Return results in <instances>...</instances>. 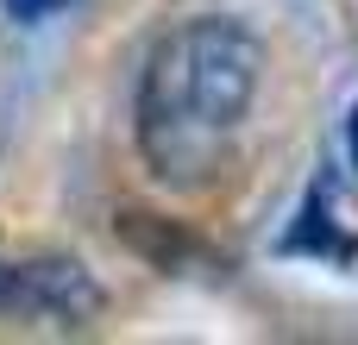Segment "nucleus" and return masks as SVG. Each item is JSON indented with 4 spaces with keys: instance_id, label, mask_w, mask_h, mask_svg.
I'll list each match as a JSON object with an SVG mask.
<instances>
[{
    "instance_id": "1",
    "label": "nucleus",
    "mask_w": 358,
    "mask_h": 345,
    "mask_svg": "<svg viewBox=\"0 0 358 345\" xmlns=\"http://www.w3.org/2000/svg\"><path fill=\"white\" fill-rule=\"evenodd\" d=\"M258 75H264V44L239 19L201 13L170 25L151 44L132 101L151 176L170 189H208L233 163V145L258 101Z\"/></svg>"
},
{
    "instance_id": "2",
    "label": "nucleus",
    "mask_w": 358,
    "mask_h": 345,
    "mask_svg": "<svg viewBox=\"0 0 358 345\" xmlns=\"http://www.w3.org/2000/svg\"><path fill=\"white\" fill-rule=\"evenodd\" d=\"M0 308L19 314H82L94 308V289L76 277V264H0Z\"/></svg>"
},
{
    "instance_id": "3",
    "label": "nucleus",
    "mask_w": 358,
    "mask_h": 345,
    "mask_svg": "<svg viewBox=\"0 0 358 345\" xmlns=\"http://www.w3.org/2000/svg\"><path fill=\"white\" fill-rule=\"evenodd\" d=\"M63 6H76V0H6V13H13L19 25H44V19H57Z\"/></svg>"
},
{
    "instance_id": "4",
    "label": "nucleus",
    "mask_w": 358,
    "mask_h": 345,
    "mask_svg": "<svg viewBox=\"0 0 358 345\" xmlns=\"http://www.w3.org/2000/svg\"><path fill=\"white\" fill-rule=\"evenodd\" d=\"M352 157H358V113H352Z\"/></svg>"
}]
</instances>
